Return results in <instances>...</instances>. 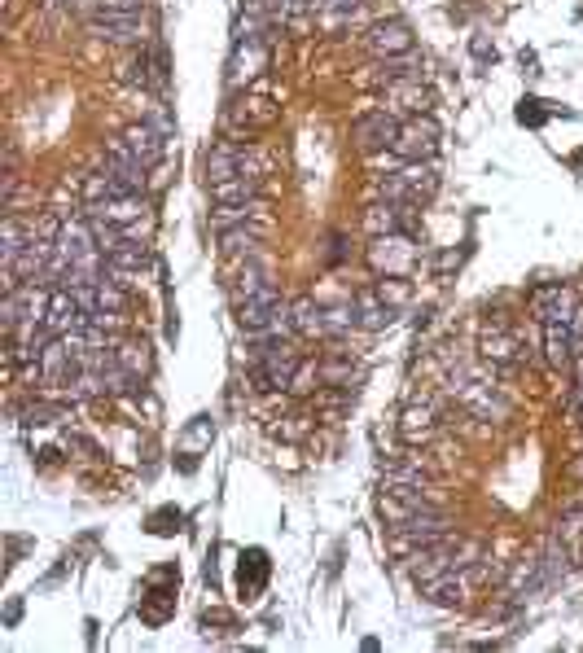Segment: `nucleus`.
Segmentation results:
<instances>
[{"mask_svg": "<svg viewBox=\"0 0 583 653\" xmlns=\"http://www.w3.org/2000/svg\"><path fill=\"white\" fill-rule=\"evenodd\" d=\"M570 474H575V478H579V483H583V456H579V461H575V465H570Z\"/></svg>", "mask_w": 583, "mask_h": 653, "instance_id": "f704fd0d", "label": "nucleus"}, {"mask_svg": "<svg viewBox=\"0 0 583 653\" xmlns=\"http://www.w3.org/2000/svg\"><path fill=\"white\" fill-rule=\"evenodd\" d=\"M544 355L553 369L575 360V334H570V325H544Z\"/></svg>", "mask_w": 583, "mask_h": 653, "instance_id": "412c9836", "label": "nucleus"}, {"mask_svg": "<svg viewBox=\"0 0 583 653\" xmlns=\"http://www.w3.org/2000/svg\"><path fill=\"white\" fill-rule=\"evenodd\" d=\"M531 312L540 316V325H570L579 307H575V294L557 281V285H540V290L531 294Z\"/></svg>", "mask_w": 583, "mask_h": 653, "instance_id": "6e6552de", "label": "nucleus"}, {"mask_svg": "<svg viewBox=\"0 0 583 653\" xmlns=\"http://www.w3.org/2000/svg\"><path fill=\"white\" fill-rule=\"evenodd\" d=\"M145 123H154V128L163 132V136L176 132V119H171V110H167V106H154V110H150V119H145Z\"/></svg>", "mask_w": 583, "mask_h": 653, "instance_id": "2f4dec72", "label": "nucleus"}, {"mask_svg": "<svg viewBox=\"0 0 583 653\" xmlns=\"http://www.w3.org/2000/svg\"><path fill=\"white\" fill-rule=\"evenodd\" d=\"M443 535H448V518H443L434 504H426V509H417L404 526H395V548L399 553H417V548L443 540Z\"/></svg>", "mask_w": 583, "mask_h": 653, "instance_id": "20e7f679", "label": "nucleus"}, {"mask_svg": "<svg viewBox=\"0 0 583 653\" xmlns=\"http://www.w3.org/2000/svg\"><path fill=\"white\" fill-rule=\"evenodd\" d=\"M434 189H439V171L430 163H404L399 171L382 180V198L386 202H421V198H434Z\"/></svg>", "mask_w": 583, "mask_h": 653, "instance_id": "f257e3e1", "label": "nucleus"}, {"mask_svg": "<svg viewBox=\"0 0 583 653\" xmlns=\"http://www.w3.org/2000/svg\"><path fill=\"white\" fill-rule=\"evenodd\" d=\"M369 263L377 277H408L417 263V246L408 233H386V237H373L369 246Z\"/></svg>", "mask_w": 583, "mask_h": 653, "instance_id": "f03ea898", "label": "nucleus"}, {"mask_svg": "<svg viewBox=\"0 0 583 653\" xmlns=\"http://www.w3.org/2000/svg\"><path fill=\"white\" fill-rule=\"evenodd\" d=\"M264 233H268V220L220 228V250H224V255H255V246H259V237H264Z\"/></svg>", "mask_w": 583, "mask_h": 653, "instance_id": "f3484780", "label": "nucleus"}, {"mask_svg": "<svg viewBox=\"0 0 583 653\" xmlns=\"http://www.w3.org/2000/svg\"><path fill=\"white\" fill-rule=\"evenodd\" d=\"M395 312H399V307L386 303L382 294H377V285H373V290H360L356 294V325L369 329V334H382V329H391L395 325Z\"/></svg>", "mask_w": 583, "mask_h": 653, "instance_id": "2eb2a0df", "label": "nucleus"}, {"mask_svg": "<svg viewBox=\"0 0 583 653\" xmlns=\"http://www.w3.org/2000/svg\"><path fill=\"white\" fill-rule=\"evenodd\" d=\"M150 206H145L141 193H119V198H106V202H97V206H88V220H106V224H119V228H128V224H141V220H150Z\"/></svg>", "mask_w": 583, "mask_h": 653, "instance_id": "9b49d317", "label": "nucleus"}, {"mask_svg": "<svg viewBox=\"0 0 583 653\" xmlns=\"http://www.w3.org/2000/svg\"><path fill=\"white\" fill-rule=\"evenodd\" d=\"M474 57H478V62H487V57H496V53L487 49V40H483V36H474Z\"/></svg>", "mask_w": 583, "mask_h": 653, "instance_id": "473e14b6", "label": "nucleus"}, {"mask_svg": "<svg viewBox=\"0 0 583 653\" xmlns=\"http://www.w3.org/2000/svg\"><path fill=\"white\" fill-rule=\"evenodd\" d=\"M364 49H369L377 62H386V57H408L413 53V27L399 22V18L373 22V27L364 31Z\"/></svg>", "mask_w": 583, "mask_h": 653, "instance_id": "39448f33", "label": "nucleus"}, {"mask_svg": "<svg viewBox=\"0 0 583 653\" xmlns=\"http://www.w3.org/2000/svg\"><path fill=\"white\" fill-rule=\"evenodd\" d=\"M575 421L583 426V386H579V395H575Z\"/></svg>", "mask_w": 583, "mask_h": 653, "instance_id": "72a5a7b5", "label": "nucleus"}, {"mask_svg": "<svg viewBox=\"0 0 583 653\" xmlns=\"http://www.w3.org/2000/svg\"><path fill=\"white\" fill-rule=\"evenodd\" d=\"M377 294H382L391 307H408V303H413V285H408V277H382V281H377Z\"/></svg>", "mask_w": 583, "mask_h": 653, "instance_id": "c85d7f7f", "label": "nucleus"}, {"mask_svg": "<svg viewBox=\"0 0 583 653\" xmlns=\"http://www.w3.org/2000/svg\"><path fill=\"white\" fill-rule=\"evenodd\" d=\"M290 307H294V329H299V334L325 338V307L312 303V299H299V303H290Z\"/></svg>", "mask_w": 583, "mask_h": 653, "instance_id": "cd10ccee", "label": "nucleus"}, {"mask_svg": "<svg viewBox=\"0 0 583 653\" xmlns=\"http://www.w3.org/2000/svg\"><path fill=\"white\" fill-rule=\"evenodd\" d=\"M364 228L373 237H386V233H404V202H373L364 211Z\"/></svg>", "mask_w": 583, "mask_h": 653, "instance_id": "6ab92c4d", "label": "nucleus"}, {"mask_svg": "<svg viewBox=\"0 0 583 653\" xmlns=\"http://www.w3.org/2000/svg\"><path fill=\"white\" fill-rule=\"evenodd\" d=\"M443 141V128L430 119V114H413V119L399 123V141H395V154L408 158V163H426V158H434V150H439Z\"/></svg>", "mask_w": 583, "mask_h": 653, "instance_id": "7ed1b4c3", "label": "nucleus"}, {"mask_svg": "<svg viewBox=\"0 0 583 653\" xmlns=\"http://www.w3.org/2000/svg\"><path fill=\"white\" fill-rule=\"evenodd\" d=\"M386 106H391V114L404 110L408 119H413V114H430L434 97H430V88L421 84V79H399V84L386 88Z\"/></svg>", "mask_w": 583, "mask_h": 653, "instance_id": "dca6fc26", "label": "nucleus"}, {"mask_svg": "<svg viewBox=\"0 0 583 653\" xmlns=\"http://www.w3.org/2000/svg\"><path fill=\"white\" fill-rule=\"evenodd\" d=\"M421 597L430 605H443V610H456V605H465L470 597V575H461V570H443V575H430L417 583Z\"/></svg>", "mask_w": 583, "mask_h": 653, "instance_id": "9d476101", "label": "nucleus"}, {"mask_svg": "<svg viewBox=\"0 0 583 653\" xmlns=\"http://www.w3.org/2000/svg\"><path fill=\"white\" fill-rule=\"evenodd\" d=\"M31 237H36V228H22V224H18V215H9L5 228H0V259L14 263V259L22 255V250H27Z\"/></svg>", "mask_w": 583, "mask_h": 653, "instance_id": "393cba45", "label": "nucleus"}, {"mask_svg": "<svg viewBox=\"0 0 583 653\" xmlns=\"http://www.w3.org/2000/svg\"><path fill=\"white\" fill-rule=\"evenodd\" d=\"M399 434H404V443H426L434 434V408L430 404H413L404 412V421H399Z\"/></svg>", "mask_w": 583, "mask_h": 653, "instance_id": "5701e85b", "label": "nucleus"}, {"mask_svg": "<svg viewBox=\"0 0 583 653\" xmlns=\"http://www.w3.org/2000/svg\"><path fill=\"white\" fill-rule=\"evenodd\" d=\"M211 421L207 417H198V426H189V434H185V448H198V443H211Z\"/></svg>", "mask_w": 583, "mask_h": 653, "instance_id": "7c9ffc66", "label": "nucleus"}, {"mask_svg": "<svg viewBox=\"0 0 583 653\" xmlns=\"http://www.w3.org/2000/svg\"><path fill=\"white\" fill-rule=\"evenodd\" d=\"M66 408L62 404H31L22 412V426H53V421H62Z\"/></svg>", "mask_w": 583, "mask_h": 653, "instance_id": "c756f323", "label": "nucleus"}, {"mask_svg": "<svg viewBox=\"0 0 583 653\" xmlns=\"http://www.w3.org/2000/svg\"><path fill=\"white\" fill-rule=\"evenodd\" d=\"M478 347H483V360L500 364V369H518V364L527 360V351H522V342L513 329H487Z\"/></svg>", "mask_w": 583, "mask_h": 653, "instance_id": "4468645a", "label": "nucleus"}, {"mask_svg": "<svg viewBox=\"0 0 583 653\" xmlns=\"http://www.w3.org/2000/svg\"><path fill=\"white\" fill-rule=\"evenodd\" d=\"M264 290H272V281H268V268H264V263H246V268L237 272V281H233V294H237V303L255 299V294H264Z\"/></svg>", "mask_w": 583, "mask_h": 653, "instance_id": "a878e982", "label": "nucleus"}, {"mask_svg": "<svg viewBox=\"0 0 583 653\" xmlns=\"http://www.w3.org/2000/svg\"><path fill=\"white\" fill-rule=\"evenodd\" d=\"M399 141V119L391 110H377V114H364V119L356 123V145L360 154H382V150H395Z\"/></svg>", "mask_w": 583, "mask_h": 653, "instance_id": "0eeeda50", "label": "nucleus"}, {"mask_svg": "<svg viewBox=\"0 0 583 653\" xmlns=\"http://www.w3.org/2000/svg\"><path fill=\"white\" fill-rule=\"evenodd\" d=\"M553 535L570 548V553H575V561L583 557V504H570V509L562 513V522H557Z\"/></svg>", "mask_w": 583, "mask_h": 653, "instance_id": "bb28decb", "label": "nucleus"}, {"mask_svg": "<svg viewBox=\"0 0 583 653\" xmlns=\"http://www.w3.org/2000/svg\"><path fill=\"white\" fill-rule=\"evenodd\" d=\"M88 325V312L79 307V299L71 290H53L49 294V316H44V329H49L53 338H62V334H75V329H84Z\"/></svg>", "mask_w": 583, "mask_h": 653, "instance_id": "1a4fd4ad", "label": "nucleus"}, {"mask_svg": "<svg viewBox=\"0 0 583 653\" xmlns=\"http://www.w3.org/2000/svg\"><path fill=\"white\" fill-rule=\"evenodd\" d=\"M264 40H237V53H233V84H242L264 66Z\"/></svg>", "mask_w": 583, "mask_h": 653, "instance_id": "b1692460", "label": "nucleus"}, {"mask_svg": "<svg viewBox=\"0 0 583 653\" xmlns=\"http://www.w3.org/2000/svg\"><path fill=\"white\" fill-rule=\"evenodd\" d=\"M233 176H242V145L220 141L207 154V185H220V180H233Z\"/></svg>", "mask_w": 583, "mask_h": 653, "instance_id": "a211bd4d", "label": "nucleus"}, {"mask_svg": "<svg viewBox=\"0 0 583 653\" xmlns=\"http://www.w3.org/2000/svg\"><path fill=\"white\" fill-rule=\"evenodd\" d=\"M114 360H119V369L128 373L132 382H141V377L150 373V364H154L150 360V347H145V342H136V338L132 342H119V347H114Z\"/></svg>", "mask_w": 583, "mask_h": 653, "instance_id": "4be33fe9", "label": "nucleus"}, {"mask_svg": "<svg viewBox=\"0 0 583 653\" xmlns=\"http://www.w3.org/2000/svg\"><path fill=\"white\" fill-rule=\"evenodd\" d=\"M44 5H49V9H57V5H66V0H44Z\"/></svg>", "mask_w": 583, "mask_h": 653, "instance_id": "c9c22d12", "label": "nucleus"}, {"mask_svg": "<svg viewBox=\"0 0 583 653\" xmlns=\"http://www.w3.org/2000/svg\"><path fill=\"white\" fill-rule=\"evenodd\" d=\"M228 123H233V128H246V132H264V128L277 123V101H272V97H242V101H233Z\"/></svg>", "mask_w": 583, "mask_h": 653, "instance_id": "ddd939ff", "label": "nucleus"}, {"mask_svg": "<svg viewBox=\"0 0 583 653\" xmlns=\"http://www.w3.org/2000/svg\"><path fill=\"white\" fill-rule=\"evenodd\" d=\"M259 189H255V176H233V180H220V185H211V202L215 206H246L255 202Z\"/></svg>", "mask_w": 583, "mask_h": 653, "instance_id": "aec40b11", "label": "nucleus"}, {"mask_svg": "<svg viewBox=\"0 0 583 653\" xmlns=\"http://www.w3.org/2000/svg\"><path fill=\"white\" fill-rule=\"evenodd\" d=\"M123 141H128V150L136 154V163L141 167H158L163 163V154H167V136L154 128V123H132L128 132H123Z\"/></svg>", "mask_w": 583, "mask_h": 653, "instance_id": "f8f14e48", "label": "nucleus"}, {"mask_svg": "<svg viewBox=\"0 0 583 653\" xmlns=\"http://www.w3.org/2000/svg\"><path fill=\"white\" fill-rule=\"evenodd\" d=\"M88 31L106 44H145V36H150L141 14H110V9H97L88 18Z\"/></svg>", "mask_w": 583, "mask_h": 653, "instance_id": "423d86ee", "label": "nucleus"}]
</instances>
